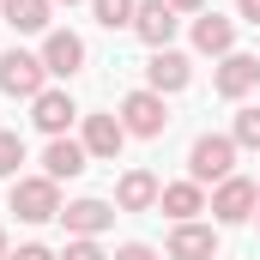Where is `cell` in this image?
Wrapping results in <instances>:
<instances>
[{
	"instance_id": "obj_1",
	"label": "cell",
	"mask_w": 260,
	"mask_h": 260,
	"mask_svg": "<svg viewBox=\"0 0 260 260\" xmlns=\"http://www.w3.org/2000/svg\"><path fill=\"white\" fill-rule=\"evenodd\" d=\"M236 151L242 145L230 133H200L194 145H188V182H200V188L206 182H230L236 176Z\"/></svg>"
},
{
	"instance_id": "obj_2",
	"label": "cell",
	"mask_w": 260,
	"mask_h": 260,
	"mask_svg": "<svg viewBox=\"0 0 260 260\" xmlns=\"http://www.w3.org/2000/svg\"><path fill=\"white\" fill-rule=\"evenodd\" d=\"M43 79H49L43 55H30V49H6V55H0V91H6V97H30V103H37V97L49 91Z\"/></svg>"
},
{
	"instance_id": "obj_3",
	"label": "cell",
	"mask_w": 260,
	"mask_h": 260,
	"mask_svg": "<svg viewBox=\"0 0 260 260\" xmlns=\"http://www.w3.org/2000/svg\"><path fill=\"white\" fill-rule=\"evenodd\" d=\"M12 212H18L24 224L61 218V182H49V176H18V182H12Z\"/></svg>"
},
{
	"instance_id": "obj_4",
	"label": "cell",
	"mask_w": 260,
	"mask_h": 260,
	"mask_svg": "<svg viewBox=\"0 0 260 260\" xmlns=\"http://www.w3.org/2000/svg\"><path fill=\"white\" fill-rule=\"evenodd\" d=\"M254 212H260V182H248V176L218 182V194H212V218L218 224H248Z\"/></svg>"
},
{
	"instance_id": "obj_5",
	"label": "cell",
	"mask_w": 260,
	"mask_h": 260,
	"mask_svg": "<svg viewBox=\"0 0 260 260\" xmlns=\"http://www.w3.org/2000/svg\"><path fill=\"white\" fill-rule=\"evenodd\" d=\"M121 127L139 133V139H157V133L170 127L164 97H157V91H127V97H121Z\"/></svg>"
},
{
	"instance_id": "obj_6",
	"label": "cell",
	"mask_w": 260,
	"mask_h": 260,
	"mask_svg": "<svg viewBox=\"0 0 260 260\" xmlns=\"http://www.w3.org/2000/svg\"><path fill=\"white\" fill-rule=\"evenodd\" d=\"M188 79H194V61H188L182 49H151V61H145V91L170 97V91H188Z\"/></svg>"
},
{
	"instance_id": "obj_7",
	"label": "cell",
	"mask_w": 260,
	"mask_h": 260,
	"mask_svg": "<svg viewBox=\"0 0 260 260\" xmlns=\"http://www.w3.org/2000/svg\"><path fill=\"white\" fill-rule=\"evenodd\" d=\"M212 91H218V97H230V103H236V97H248V91H260V55H236V49H230L224 67L212 73Z\"/></svg>"
},
{
	"instance_id": "obj_8",
	"label": "cell",
	"mask_w": 260,
	"mask_h": 260,
	"mask_svg": "<svg viewBox=\"0 0 260 260\" xmlns=\"http://www.w3.org/2000/svg\"><path fill=\"white\" fill-rule=\"evenodd\" d=\"M176 6L170 0H139V12H133V30H139V43H151V49H170V37H176Z\"/></svg>"
},
{
	"instance_id": "obj_9",
	"label": "cell",
	"mask_w": 260,
	"mask_h": 260,
	"mask_svg": "<svg viewBox=\"0 0 260 260\" xmlns=\"http://www.w3.org/2000/svg\"><path fill=\"white\" fill-rule=\"evenodd\" d=\"M30 121L49 133V139H67V127L79 121V103H73L67 91H43V97L30 103Z\"/></svg>"
},
{
	"instance_id": "obj_10",
	"label": "cell",
	"mask_w": 260,
	"mask_h": 260,
	"mask_svg": "<svg viewBox=\"0 0 260 260\" xmlns=\"http://www.w3.org/2000/svg\"><path fill=\"white\" fill-rule=\"evenodd\" d=\"M164 254L170 260H218V230L212 224H176Z\"/></svg>"
},
{
	"instance_id": "obj_11",
	"label": "cell",
	"mask_w": 260,
	"mask_h": 260,
	"mask_svg": "<svg viewBox=\"0 0 260 260\" xmlns=\"http://www.w3.org/2000/svg\"><path fill=\"white\" fill-rule=\"evenodd\" d=\"M43 67H49L55 79H73V73L85 67V37H73V30H49V37H43Z\"/></svg>"
},
{
	"instance_id": "obj_12",
	"label": "cell",
	"mask_w": 260,
	"mask_h": 260,
	"mask_svg": "<svg viewBox=\"0 0 260 260\" xmlns=\"http://www.w3.org/2000/svg\"><path fill=\"white\" fill-rule=\"evenodd\" d=\"M121 145H127L121 115H85V151H91V157L115 164V157H121Z\"/></svg>"
},
{
	"instance_id": "obj_13",
	"label": "cell",
	"mask_w": 260,
	"mask_h": 260,
	"mask_svg": "<svg viewBox=\"0 0 260 260\" xmlns=\"http://www.w3.org/2000/svg\"><path fill=\"white\" fill-rule=\"evenodd\" d=\"M85 164H91L85 139H49V151H43V176H49V182H73V176H85Z\"/></svg>"
},
{
	"instance_id": "obj_14",
	"label": "cell",
	"mask_w": 260,
	"mask_h": 260,
	"mask_svg": "<svg viewBox=\"0 0 260 260\" xmlns=\"http://www.w3.org/2000/svg\"><path fill=\"white\" fill-rule=\"evenodd\" d=\"M61 224L73 236H97V230L115 224V206L109 200H73V206H61Z\"/></svg>"
},
{
	"instance_id": "obj_15",
	"label": "cell",
	"mask_w": 260,
	"mask_h": 260,
	"mask_svg": "<svg viewBox=\"0 0 260 260\" xmlns=\"http://www.w3.org/2000/svg\"><path fill=\"white\" fill-rule=\"evenodd\" d=\"M157 194H164V188H157L151 170H127V176L115 182V206H121V212H151Z\"/></svg>"
},
{
	"instance_id": "obj_16",
	"label": "cell",
	"mask_w": 260,
	"mask_h": 260,
	"mask_svg": "<svg viewBox=\"0 0 260 260\" xmlns=\"http://www.w3.org/2000/svg\"><path fill=\"white\" fill-rule=\"evenodd\" d=\"M194 49L200 55H230V49H236V24H230L224 12H200L194 18Z\"/></svg>"
},
{
	"instance_id": "obj_17",
	"label": "cell",
	"mask_w": 260,
	"mask_h": 260,
	"mask_svg": "<svg viewBox=\"0 0 260 260\" xmlns=\"http://www.w3.org/2000/svg\"><path fill=\"white\" fill-rule=\"evenodd\" d=\"M0 12H6V24L12 30H24V37H49V18H55V0H0Z\"/></svg>"
},
{
	"instance_id": "obj_18",
	"label": "cell",
	"mask_w": 260,
	"mask_h": 260,
	"mask_svg": "<svg viewBox=\"0 0 260 260\" xmlns=\"http://www.w3.org/2000/svg\"><path fill=\"white\" fill-rule=\"evenodd\" d=\"M157 212H170L176 224H194V212H206V188L200 182H170L157 194Z\"/></svg>"
},
{
	"instance_id": "obj_19",
	"label": "cell",
	"mask_w": 260,
	"mask_h": 260,
	"mask_svg": "<svg viewBox=\"0 0 260 260\" xmlns=\"http://www.w3.org/2000/svg\"><path fill=\"white\" fill-rule=\"evenodd\" d=\"M91 12H97V24H103V30H133L139 0H91Z\"/></svg>"
},
{
	"instance_id": "obj_20",
	"label": "cell",
	"mask_w": 260,
	"mask_h": 260,
	"mask_svg": "<svg viewBox=\"0 0 260 260\" xmlns=\"http://www.w3.org/2000/svg\"><path fill=\"white\" fill-rule=\"evenodd\" d=\"M18 164H24V139L12 127H0V176H18Z\"/></svg>"
},
{
	"instance_id": "obj_21",
	"label": "cell",
	"mask_w": 260,
	"mask_h": 260,
	"mask_svg": "<svg viewBox=\"0 0 260 260\" xmlns=\"http://www.w3.org/2000/svg\"><path fill=\"white\" fill-rule=\"evenodd\" d=\"M230 139H236V145H248V151H260V109H242V115H236V127H230Z\"/></svg>"
},
{
	"instance_id": "obj_22",
	"label": "cell",
	"mask_w": 260,
	"mask_h": 260,
	"mask_svg": "<svg viewBox=\"0 0 260 260\" xmlns=\"http://www.w3.org/2000/svg\"><path fill=\"white\" fill-rule=\"evenodd\" d=\"M61 260H109V254L97 248V236H73V242H67V254H61Z\"/></svg>"
},
{
	"instance_id": "obj_23",
	"label": "cell",
	"mask_w": 260,
	"mask_h": 260,
	"mask_svg": "<svg viewBox=\"0 0 260 260\" xmlns=\"http://www.w3.org/2000/svg\"><path fill=\"white\" fill-rule=\"evenodd\" d=\"M115 260H157V248H145V242H121Z\"/></svg>"
},
{
	"instance_id": "obj_24",
	"label": "cell",
	"mask_w": 260,
	"mask_h": 260,
	"mask_svg": "<svg viewBox=\"0 0 260 260\" xmlns=\"http://www.w3.org/2000/svg\"><path fill=\"white\" fill-rule=\"evenodd\" d=\"M6 260H61V254H49V248H43V242H24V248H18V254H6Z\"/></svg>"
},
{
	"instance_id": "obj_25",
	"label": "cell",
	"mask_w": 260,
	"mask_h": 260,
	"mask_svg": "<svg viewBox=\"0 0 260 260\" xmlns=\"http://www.w3.org/2000/svg\"><path fill=\"white\" fill-rule=\"evenodd\" d=\"M236 12H242L248 24H260V0H236Z\"/></svg>"
},
{
	"instance_id": "obj_26",
	"label": "cell",
	"mask_w": 260,
	"mask_h": 260,
	"mask_svg": "<svg viewBox=\"0 0 260 260\" xmlns=\"http://www.w3.org/2000/svg\"><path fill=\"white\" fill-rule=\"evenodd\" d=\"M176 12H206V0H170Z\"/></svg>"
},
{
	"instance_id": "obj_27",
	"label": "cell",
	"mask_w": 260,
	"mask_h": 260,
	"mask_svg": "<svg viewBox=\"0 0 260 260\" xmlns=\"http://www.w3.org/2000/svg\"><path fill=\"white\" fill-rule=\"evenodd\" d=\"M6 254H12V248H6V230H0V260H6Z\"/></svg>"
},
{
	"instance_id": "obj_28",
	"label": "cell",
	"mask_w": 260,
	"mask_h": 260,
	"mask_svg": "<svg viewBox=\"0 0 260 260\" xmlns=\"http://www.w3.org/2000/svg\"><path fill=\"white\" fill-rule=\"evenodd\" d=\"M61 6H79V0H61Z\"/></svg>"
},
{
	"instance_id": "obj_29",
	"label": "cell",
	"mask_w": 260,
	"mask_h": 260,
	"mask_svg": "<svg viewBox=\"0 0 260 260\" xmlns=\"http://www.w3.org/2000/svg\"><path fill=\"white\" fill-rule=\"evenodd\" d=\"M254 218H260V212H254Z\"/></svg>"
}]
</instances>
